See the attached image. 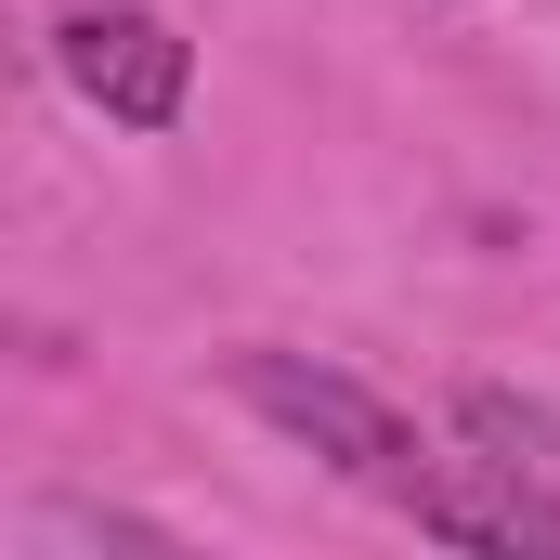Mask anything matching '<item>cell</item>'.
Returning <instances> with one entry per match:
<instances>
[{"label": "cell", "mask_w": 560, "mask_h": 560, "mask_svg": "<svg viewBox=\"0 0 560 560\" xmlns=\"http://www.w3.org/2000/svg\"><path fill=\"white\" fill-rule=\"evenodd\" d=\"M222 378H235V405H248V418H275L287 443H313L339 482H365L378 509H405V522H418V495H430V469H443V456L418 443V418H405L392 392H365L352 365H313V352H235Z\"/></svg>", "instance_id": "obj_1"}, {"label": "cell", "mask_w": 560, "mask_h": 560, "mask_svg": "<svg viewBox=\"0 0 560 560\" xmlns=\"http://www.w3.org/2000/svg\"><path fill=\"white\" fill-rule=\"evenodd\" d=\"M52 66H66V92L105 105L118 131H170V118L196 105V39H183L170 13H143V0H79V13H52Z\"/></svg>", "instance_id": "obj_2"}, {"label": "cell", "mask_w": 560, "mask_h": 560, "mask_svg": "<svg viewBox=\"0 0 560 560\" xmlns=\"http://www.w3.org/2000/svg\"><path fill=\"white\" fill-rule=\"evenodd\" d=\"M456 443H469V456H495V469H535V482H560V405H535V392L469 378V392H456Z\"/></svg>", "instance_id": "obj_3"}]
</instances>
